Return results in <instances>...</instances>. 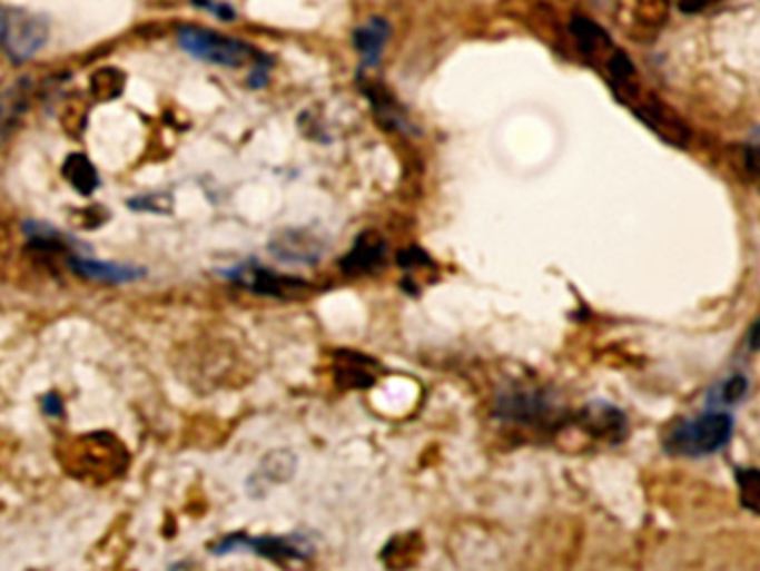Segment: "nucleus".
Returning <instances> with one entry per match:
<instances>
[{
	"label": "nucleus",
	"mask_w": 760,
	"mask_h": 571,
	"mask_svg": "<svg viewBox=\"0 0 760 571\" xmlns=\"http://www.w3.org/2000/svg\"><path fill=\"white\" fill-rule=\"evenodd\" d=\"M733 435V417L722 408H711L698 417L682 420L669 429L667 451L675 455L704 457L722 451Z\"/></svg>",
	"instance_id": "f257e3e1"
},
{
	"label": "nucleus",
	"mask_w": 760,
	"mask_h": 571,
	"mask_svg": "<svg viewBox=\"0 0 760 571\" xmlns=\"http://www.w3.org/2000/svg\"><path fill=\"white\" fill-rule=\"evenodd\" d=\"M179 43L195 59H201L221 68H244L248 63L264 61V57L248 43L226 37V35H217L213 30H204V28H190V26L181 28Z\"/></svg>",
	"instance_id": "f03ea898"
},
{
	"label": "nucleus",
	"mask_w": 760,
	"mask_h": 571,
	"mask_svg": "<svg viewBox=\"0 0 760 571\" xmlns=\"http://www.w3.org/2000/svg\"><path fill=\"white\" fill-rule=\"evenodd\" d=\"M48 43V23L23 10L0 12V50L14 63L30 61Z\"/></svg>",
	"instance_id": "7ed1b4c3"
},
{
	"label": "nucleus",
	"mask_w": 760,
	"mask_h": 571,
	"mask_svg": "<svg viewBox=\"0 0 760 571\" xmlns=\"http://www.w3.org/2000/svg\"><path fill=\"white\" fill-rule=\"evenodd\" d=\"M224 275L250 293H257L264 297H275V299L304 297L308 293V286H310L302 277L275 273V270H270L257 262L239 264V266L226 270Z\"/></svg>",
	"instance_id": "20e7f679"
},
{
	"label": "nucleus",
	"mask_w": 760,
	"mask_h": 571,
	"mask_svg": "<svg viewBox=\"0 0 760 571\" xmlns=\"http://www.w3.org/2000/svg\"><path fill=\"white\" fill-rule=\"evenodd\" d=\"M79 451V457L75 460V464L70 462L68 466H72L75 475H83L86 466L90 462L95 464V478L97 480H106V478H117L126 471L128 466V453L124 449V444L110 435V433H95V435H86L77 442L75 446Z\"/></svg>",
	"instance_id": "39448f33"
},
{
	"label": "nucleus",
	"mask_w": 760,
	"mask_h": 571,
	"mask_svg": "<svg viewBox=\"0 0 760 571\" xmlns=\"http://www.w3.org/2000/svg\"><path fill=\"white\" fill-rule=\"evenodd\" d=\"M213 553L226 555L239 549H250L257 555L270 558V560H304L313 555V544L304 535H261V538H250L244 533H233L226 535L224 540L215 542Z\"/></svg>",
	"instance_id": "423d86ee"
},
{
	"label": "nucleus",
	"mask_w": 760,
	"mask_h": 571,
	"mask_svg": "<svg viewBox=\"0 0 760 571\" xmlns=\"http://www.w3.org/2000/svg\"><path fill=\"white\" fill-rule=\"evenodd\" d=\"M495 413L509 422L544 424L557 415V406L544 391L517 388L500 397Z\"/></svg>",
	"instance_id": "0eeeda50"
},
{
	"label": "nucleus",
	"mask_w": 760,
	"mask_h": 571,
	"mask_svg": "<svg viewBox=\"0 0 760 571\" xmlns=\"http://www.w3.org/2000/svg\"><path fill=\"white\" fill-rule=\"evenodd\" d=\"M615 17L631 39H653L667 21V0H620Z\"/></svg>",
	"instance_id": "6e6552de"
},
{
	"label": "nucleus",
	"mask_w": 760,
	"mask_h": 571,
	"mask_svg": "<svg viewBox=\"0 0 760 571\" xmlns=\"http://www.w3.org/2000/svg\"><path fill=\"white\" fill-rule=\"evenodd\" d=\"M66 264L70 266L72 273L81 275L83 279L92 282H103V284H130L139 282L148 275L146 268L141 266H130V264H117V262H101L92 257H83L79 253H68Z\"/></svg>",
	"instance_id": "1a4fd4ad"
},
{
	"label": "nucleus",
	"mask_w": 760,
	"mask_h": 571,
	"mask_svg": "<svg viewBox=\"0 0 760 571\" xmlns=\"http://www.w3.org/2000/svg\"><path fill=\"white\" fill-rule=\"evenodd\" d=\"M580 424L593 437L611 442V444L622 442L629 429L624 413L618 406L602 402V400H595L580 411Z\"/></svg>",
	"instance_id": "9d476101"
},
{
	"label": "nucleus",
	"mask_w": 760,
	"mask_h": 571,
	"mask_svg": "<svg viewBox=\"0 0 760 571\" xmlns=\"http://www.w3.org/2000/svg\"><path fill=\"white\" fill-rule=\"evenodd\" d=\"M386 239L375 233V230H366L357 237L355 246L351 248V253L342 259V268L348 275H366L377 270L384 259H386Z\"/></svg>",
	"instance_id": "9b49d317"
},
{
	"label": "nucleus",
	"mask_w": 760,
	"mask_h": 571,
	"mask_svg": "<svg viewBox=\"0 0 760 571\" xmlns=\"http://www.w3.org/2000/svg\"><path fill=\"white\" fill-rule=\"evenodd\" d=\"M270 250L277 259L288 264H315L322 257V244L306 230H282L270 242Z\"/></svg>",
	"instance_id": "f8f14e48"
},
{
	"label": "nucleus",
	"mask_w": 760,
	"mask_h": 571,
	"mask_svg": "<svg viewBox=\"0 0 760 571\" xmlns=\"http://www.w3.org/2000/svg\"><path fill=\"white\" fill-rule=\"evenodd\" d=\"M30 106V88L26 81L0 92V148H3L17 132L23 115Z\"/></svg>",
	"instance_id": "ddd939ff"
},
{
	"label": "nucleus",
	"mask_w": 760,
	"mask_h": 571,
	"mask_svg": "<svg viewBox=\"0 0 760 571\" xmlns=\"http://www.w3.org/2000/svg\"><path fill=\"white\" fill-rule=\"evenodd\" d=\"M388 35H391V28L379 17L368 19L364 26H359L355 30L353 41H355V48H357L359 59H362V70L375 68L382 61V52H384V46L388 41Z\"/></svg>",
	"instance_id": "4468645a"
},
{
	"label": "nucleus",
	"mask_w": 760,
	"mask_h": 571,
	"mask_svg": "<svg viewBox=\"0 0 760 571\" xmlns=\"http://www.w3.org/2000/svg\"><path fill=\"white\" fill-rule=\"evenodd\" d=\"M63 175L66 179L83 195L90 197L97 188H99V175L97 168L90 164L88 157L83 155H72L68 157L66 166H63Z\"/></svg>",
	"instance_id": "2eb2a0df"
},
{
	"label": "nucleus",
	"mask_w": 760,
	"mask_h": 571,
	"mask_svg": "<svg viewBox=\"0 0 760 571\" xmlns=\"http://www.w3.org/2000/svg\"><path fill=\"white\" fill-rule=\"evenodd\" d=\"M346 364L337 371V380L342 386L348 388H366L375 382V373L371 371V366H377L371 357L364 355H355V353H346Z\"/></svg>",
	"instance_id": "dca6fc26"
},
{
	"label": "nucleus",
	"mask_w": 760,
	"mask_h": 571,
	"mask_svg": "<svg viewBox=\"0 0 760 571\" xmlns=\"http://www.w3.org/2000/svg\"><path fill=\"white\" fill-rule=\"evenodd\" d=\"M364 92H366V97H371L377 117H379L386 126L397 128V130H411V124L404 119L402 108L395 104V99H393L384 88H375V86L368 83Z\"/></svg>",
	"instance_id": "f3484780"
},
{
	"label": "nucleus",
	"mask_w": 760,
	"mask_h": 571,
	"mask_svg": "<svg viewBox=\"0 0 760 571\" xmlns=\"http://www.w3.org/2000/svg\"><path fill=\"white\" fill-rule=\"evenodd\" d=\"M747 388H749L747 377L740 375V373H736V375H731L729 380L720 382V384L709 393V402L715 404V406H731V404H738V402H742Z\"/></svg>",
	"instance_id": "a211bd4d"
},
{
	"label": "nucleus",
	"mask_w": 760,
	"mask_h": 571,
	"mask_svg": "<svg viewBox=\"0 0 760 571\" xmlns=\"http://www.w3.org/2000/svg\"><path fill=\"white\" fill-rule=\"evenodd\" d=\"M293 469H295V457L286 451H277L261 462L255 478H264V482H284L286 478H290Z\"/></svg>",
	"instance_id": "6ab92c4d"
},
{
	"label": "nucleus",
	"mask_w": 760,
	"mask_h": 571,
	"mask_svg": "<svg viewBox=\"0 0 760 571\" xmlns=\"http://www.w3.org/2000/svg\"><path fill=\"white\" fill-rule=\"evenodd\" d=\"M738 489H740V502L751 511L758 513L760 502V473L756 469H742L738 471Z\"/></svg>",
	"instance_id": "aec40b11"
},
{
	"label": "nucleus",
	"mask_w": 760,
	"mask_h": 571,
	"mask_svg": "<svg viewBox=\"0 0 760 571\" xmlns=\"http://www.w3.org/2000/svg\"><path fill=\"white\" fill-rule=\"evenodd\" d=\"M121 88H124V75H119V70H99L92 79V90L103 101L119 97Z\"/></svg>",
	"instance_id": "412c9836"
},
{
	"label": "nucleus",
	"mask_w": 760,
	"mask_h": 571,
	"mask_svg": "<svg viewBox=\"0 0 760 571\" xmlns=\"http://www.w3.org/2000/svg\"><path fill=\"white\" fill-rule=\"evenodd\" d=\"M170 197L164 195V197H155V195H148V197H137L132 199L128 206L135 208V210H146V213H157V215H164V213H170L172 210V204H164L168 201Z\"/></svg>",
	"instance_id": "4be33fe9"
},
{
	"label": "nucleus",
	"mask_w": 760,
	"mask_h": 571,
	"mask_svg": "<svg viewBox=\"0 0 760 571\" xmlns=\"http://www.w3.org/2000/svg\"><path fill=\"white\" fill-rule=\"evenodd\" d=\"M715 3H720V0H678V6L684 14H698V12H702Z\"/></svg>",
	"instance_id": "5701e85b"
},
{
	"label": "nucleus",
	"mask_w": 760,
	"mask_h": 571,
	"mask_svg": "<svg viewBox=\"0 0 760 571\" xmlns=\"http://www.w3.org/2000/svg\"><path fill=\"white\" fill-rule=\"evenodd\" d=\"M43 411H46L48 415H52V417L61 415V413H63V400H61V395H59V393H48V395L43 397Z\"/></svg>",
	"instance_id": "b1692460"
}]
</instances>
